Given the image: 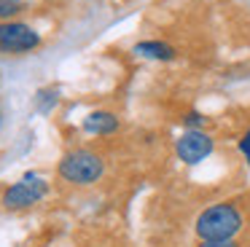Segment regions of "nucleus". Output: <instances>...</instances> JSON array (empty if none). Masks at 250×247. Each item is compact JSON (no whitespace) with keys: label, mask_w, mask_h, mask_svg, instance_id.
I'll use <instances>...</instances> for the list:
<instances>
[{"label":"nucleus","mask_w":250,"mask_h":247,"mask_svg":"<svg viewBox=\"0 0 250 247\" xmlns=\"http://www.w3.org/2000/svg\"><path fill=\"white\" fill-rule=\"evenodd\" d=\"M212 145L215 143H212V137L207 132H202V129H186L178 137V143H175V153H178V159L183 164H199L202 159H207L212 153Z\"/></svg>","instance_id":"5"},{"label":"nucleus","mask_w":250,"mask_h":247,"mask_svg":"<svg viewBox=\"0 0 250 247\" xmlns=\"http://www.w3.org/2000/svg\"><path fill=\"white\" fill-rule=\"evenodd\" d=\"M83 129H86L89 134L105 137V134H113L116 129H119V118H116L113 113H108V110H94V113H89V116L83 118Z\"/></svg>","instance_id":"6"},{"label":"nucleus","mask_w":250,"mask_h":247,"mask_svg":"<svg viewBox=\"0 0 250 247\" xmlns=\"http://www.w3.org/2000/svg\"><path fill=\"white\" fill-rule=\"evenodd\" d=\"M22 0H0V21H11L17 14H22Z\"/></svg>","instance_id":"8"},{"label":"nucleus","mask_w":250,"mask_h":247,"mask_svg":"<svg viewBox=\"0 0 250 247\" xmlns=\"http://www.w3.org/2000/svg\"><path fill=\"white\" fill-rule=\"evenodd\" d=\"M239 153H242V156H245V161L250 164V129L242 134V137H239Z\"/></svg>","instance_id":"10"},{"label":"nucleus","mask_w":250,"mask_h":247,"mask_svg":"<svg viewBox=\"0 0 250 247\" xmlns=\"http://www.w3.org/2000/svg\"><path fill=\"white\" fill-rule=\"evenodd\" d=\"M57 97H60V94H57V89H41L38 97H35V100H38V110L41 113H49L51 107L57 105Z\"/></svg>","instance_id":"9"},{"label":"nucleus","mask_w":250,"mask_h":247,"mask_svg":"<svg viewBox=\"0 0 250 247\" xmlns=\"http://www.w3.org/2000/svg\"><path fill=\"white\" fill-rule=\"evenodd\" d=\"M41 46V35L24 21H0V51L3 54H27Z\"/></svg>","instance_id":"3"},{"label":"nucleus","mask_w":250,"mask_h":247,"mask_svg":"<svg viewBox=\"0 0 250 247\" xmlns=\"http://www.w3.org/2000/svg\"><path fill=\"white\" fill-rule=\"evenodd\" d=\"M46 193H49V183L35 177V175H27L24 180H19L11 188H6V193H3V207L14 209V212L17 209H27L33 204H38Z\"/></svg>","instance_id":"4"},{"label":"nucleus","mask_w":250,"mask_h":247,"mask_svg":"<svg viewBox=\"0 0 250 247\" xmlns=\"http://www.w3.org/2000/svg\"><path fill=\"white\" fill-rule=\"evenodd\" d=\"M245 228V212L234 199L215 202L212 207L202 209L196 218V236L199 242H229L237 239V234Z\"/></svg>","instance_id":"1"},{"label":"nucleus","mask_w":250,"mask_h":247,"mask_svg":"<svg viewBox=\"0 0 250 247\" xmlns=\"http://www.w3.org/2000/svg\"><path fill=\"white\" fill-rule=\"evenodd\" d=\"M196 247H239L237 239H229V242H199Z\"/></svg>","instance_id":"12"},{"label":"nucleus","mask_w":250,"mask_h":247,"mask_svg":"<svg viewBox=\"0 0 250 247\" xmlns=\"http://www.w3.org/2000/svg\"><path fill=\"white\" fill-rule=\"evenodd\" d=\"M135 54H140V57H146V59H159V62L175 59V48L164 41H143L135 46Z\"/></svg>","instance_id":"7"},{"label":"nucleus","mask_w":250,"mask_h":247,"mask_svg":"<svg viewBox=\"0 0 250 247\" xmlns=\"http://www.w3.org/2000/svg\"><path fill=\"white\" fill-rule=\"evenodd\" d=\"M183 121H186V126H188V129H199L202 124H205V118H202L199 113H188V116H186Z\"/></svg>","instance_id":"11"},{"label":"nucleus","mask_w":250,"mask_h":247,"mask_svg":"<svg viewBox=\"0 0 250 247\" xmlns=\"http://www.w3.org/2000/svg\"><path fill=\"white\" fill-rule=\"evenodd\" d=\"M60 177L65 183H73V185H92L103 177L105 164L97 153L92 150H70L67 156H62L60 166H57Z\"/></svg>","instance_id":"2"}]
</instances>
